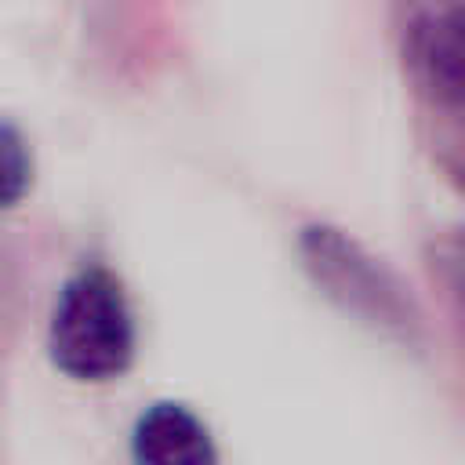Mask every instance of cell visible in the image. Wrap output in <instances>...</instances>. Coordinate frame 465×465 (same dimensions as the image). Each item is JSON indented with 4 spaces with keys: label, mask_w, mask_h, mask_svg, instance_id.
I'll return each mask as SVG.
<instances>
[{
    "label": "cell",
    "mask_w": 465,
    "mask_h": 465,
    "mask_svg": "<svg viewBox=\"0 0 465 465\" xmlns=\"http://www.w3.org/2000/svg\"><path fill=\"white\" fill-rule=\"evenodd\" d=\"M450 276H454V291H458V298L465 305V240L450 251Z\"/></svg>",
    "instance_id": "cell-6"
},
{
    "label": "cell",
    "mask_w": 465,
    "mask_h": 465,
    "mask_svg": "<svg viewBox=\"0 0 465 465\" xmlns=\"http://www.w3.org/2000/svg\"><path fill=\"white\" fill-rule=\"evenodd\" d=\"M33 171L36 163L25 131L11 116H0V211H11L29 196Z\"/></svg>",
    "instance_id": "cell-5"
},
{
    "label": "cell",
    "mask_w": 465,
    "mask_h": 465,
    "mask_svg": "<svg viewBox=\"0 0 465 465\" xmlns=\"http://www.w3.org/2000/svg\"><path fill=\"white\" fill-rule=\"evenodd\" d=\"M407 73L436 120L458 171H465V4L411 7L403 22Z\"/></svg>",
    "instance_id": "cell-2"
},
{
    "label": "cell",
    "mask_w": 465,
    "mask_h": 465,
    "mask_svg": "<svg viewBox=\"0 0 465 465\" xmlns=\"http://www.w3.org/2000/svg\"><path fill=\"white\" fill-rule=\"evenodd\" d=\"M134 309L109 265H80L58 287L47 356L73 381H113L134 363Z\"/></svg>",
    "instance_id": "cell-1"
},
{
    "label": "cell",
    "mask_w": 465,
    "mask_h": 465,
    "mask_svg": "<svg viewBox=\"0 0 465 465\" xmlns=\"http://www.w3.org/2000/svg\"><path fill=\"white\" fill-rule=\"evenodd\" d=\"M131 458L134 465H222L211 429L178 400H156L138 414Z\"/></svg>",
    "instance_id": "cell-4"
},
{
    "label": "cell",
    "mask_w": 465,
    "mask_h": 465,
    "mask_svg": "<svg viewBox=\"0 0 465 465\" xmlns=\"http://www.w3.org/2000/svg\"><path fill=\"white\" fill-rule=\"evenodd\" d=\"M298 247L305 269L334 302L374 323H403L400 287L352 236L331 225H305Z\"/></svg>",
    "instance_id": "cell-3"
}]
</instances>
